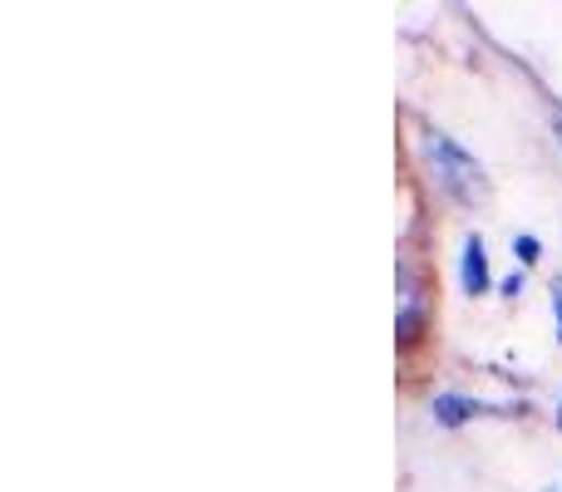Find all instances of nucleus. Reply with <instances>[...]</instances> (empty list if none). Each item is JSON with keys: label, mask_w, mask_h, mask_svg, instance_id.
<instances>
[{"label": "nucleus", "mask_w": 562, "mask_h": 492, "mask_svg": "<svg viewBox=\"0 0 562 492\" xmlns=\"http://www.w3.org/2000/svg\"><path fill=\"white\" fill-rule=\"evenodd\" d=\"M419 153H425V163L435 168V183L445 187L454 203L474 207V203H484L488 197V178H484V168H479V158L464 153L449 134L425 128V134H419Z\"/></svg>", "instance_id": "nucleus-1"}, {"label": "nucleus", "mask_w": 562, "mask_h": 492, "mask_svg": "<svg viewBox=\"0 0 562 492\" xmlns=\"http://www.w3.org/2000/svg\"><path fill=\"white\" fill-rule=\"evenodd\" d=\"M459 286H464V296H484V290H488V251H484V237H479V232H469V237H464Z\"/></svg>", "instance_id": "nucleus-2"}, {"label": "nucleus", "mask_w": 562, "mask_h": 492, "mask_svg": "<svg viewBox=\"0 0 562 492\" xmlns=\"http://www.w3.org/2000/svg\"><path fill=\"white\" fill-rule=\"evenodd\" d=\"M419 316H425V296H419V281L409 266H400V316H395V330L400 335H415L419 330Z\"/></svg>", "instance_id": "nucleus-3"}, {"label": "nucleus", "mask_w": 562, "mask_h": 492, "mask_svg": "<svg viewBox=\"0 0 562 492\" xmlns=\"http://www.w3.org/2000/svg\"><path fill=\"white\" fill-rule=\"evenodd\" d=\"M429 409H435V419L445 428H459V424H469L474 414H488V404H479V399H469V394H439Z\"/></svg>", "instance_id": "nucleus-4"}, {"label": "nucleus", "mask_w": 562, "mask_h": 492, "mask_svg": "<svg viewBox=\"0 0 562 492\" xmlns=\"http://www.w3.org/2000/svg\"><path fill=\"white\" fill-rule=\"evenodd\" d=\"M538 251H543V247H538V237H518V261H524V266H533Z\"/></svg>", "instance_id": "nucleus-5"}, {"label": "nucleus", "mask_w": 562, "mask_h": 492, "mask_svg": "<svg viewBox=\"0 0 562 492\" xmlns=\"http://www.w3.org/2000/svg\"><path fill=\"white\" fill-rule=\"evenodd\" d=\"M553 310H558V335H562V276L553 281Z\"/></svg>", "instance_id": "nucleus-6"}, {"label": "nucleus", "mask_w": 562, "mask_h": 492, "mask_svg": "<svg viewBox=\"0 0 562 492\" xmlns=\"http://www.w3.org/2000/svg\"><path fill=\"white\" fill-rule=\"evenodd\" d=\"M558 148H562V114H558Z\"/></svg>", "instance_id": "nucleus-7"}, {"label": "nucleus", "mask_w": 562, "mask_h": 492, "mask_svg": "<svg viewBox=\"0 0 562 492\" xmlns=\"http://www.w3.org/2000/svg\"><path fill=\"white\" fill-rule=\"evenodd\" d=\"M558 428H562V409H558Z\"/></svg>", "instance_id": "nucleus-8"}, {"label": "nucleus", "mask_w": 562, "mask_h": 492, "mask_svg": "<svg viewBox=\"0 0 562 492\" xmlns=\"http://www.w3.org/2000/svg\"><path fill=\"white\" fill-rule=\"evenodd\" d=\"M543 492H562V488H543Z\"/></svg>", "instance_id": "nucleus-9"}]
</instances>
